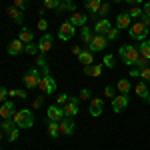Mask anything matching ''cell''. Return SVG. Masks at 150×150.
I'll use <instances>...</instances> for the list:
<instances>
[{"mask_svg":"<svg viewBox=\"0 0 150 150\" xmlns=\"http://www.w3.org/2000/svg\"><path fill=\"white\" fill-rule=\"evenodd\" d=\"M102 66H106V68H116V58L114 54H106V56L102 58Z\"/></svg>","mask_w":150,"mask_h":150,"instance_id":"cell-29","label":"cell"},{"mask_svg":"<svg viewBox=\"0 0 150 150\" xmlns=\"http://www.w3.org/2000/svg\"><path fill=\"white\" fill-rule=\"evenodd\" d=\"M68 22L72 24V26H76V28H82V26H86V14H82V12H72Z\"/></svg>","mask_w":150,"mask_h":150,"instance_id":"cell-17","label":"cell"},{"mask_svg":"<svg viewBox=\"0 0 150 150\" xmlns=\"http://www.w3.org/2000/svg\"><path fill=\"white\" fill-rule=\"evenodd\" d=\"M68 98H70L68 94H58V98H56V104H58V106H64V104L68 102Z\"/></svg>","mask_w":150,"mask_h":150,"instance_id":"cell-44","label":"cell"},{"mask_svg":"<svg viewBox=\"0 0 150 150\" xmlns=\"http://www.w3.org/2000/svg\"><path fill=\"white\" fill-rule=\"evenodd\" d=\"M142 10H144L146 16H150V2H144V8H142Z\"/></svg>","mask_w":150,"mask_h":150,"instance_id":"cell-52","label":"cell"},{"mask_svg":"<svg viewBox=\"0 0 150 150\" xmlns=\"http://www.w3.org/2000/svg\"><path fill=\"white\" fill-rule=\"evenodd\" d=\"M14 6H16L18 10H22V12H24V8L28 6V0H14Z\"/></svg>","mask_w":150,"mask_h":150,"instance_id":"cell-45","label":"cell"},{"mask_svg":"<svg viewBox=\"0 0 150 150\" xmlns=\"http://www.w3.org/2000/svg\"><path fill=\"white\" fill-rule=\"evenodd\" d=\"M124 2H128V4H132V6H136V4H140L142 0H124Z\"/></svg>","mask_w":150,"mask_h":150,"instance_id":"cell-54","label":"cell"},{"mask_svg":"<svg viewBox=\"0 0 150 150\" xmlns=\"http://www.w3.org/2000/svg\"><path fill=\"white\" fill-rule=\"evenodd\" d=\"M18 136H20V128H12L10 132L6 134V138H8V142H14V140H18Z\"/></svg>","mask_w":150,"mask_h":150,"instance_id":"cell-33","label":"cell"},{"mask_svg":"<svg viewBox=\"0 0 150 150\" xmlns=\"http://www.w3.org/2000/svg\"><path fill=\"white\" fill-rule=\"evenodd\" d=\"M140 22L144 24L146 28H150V16H146V14H142V16H140Z\"/></svg>","mask_w":150,"mask_h":150,"instance_id":"cell-48","label":"cell"},{"mask_svg":"<svg viewBox=\"0 0 150 150\" xmlns=\"http://www.w3.org/2000/svg\"><path fill=\"white\" fill-rule=\"evenodd\" d=\"M146 66H148V58H144V56H138V60L134 62V68L142 70V68H146Z\"/></svg>","mask_w":150,"mask_h":150,"instance_id":"cell-39","label":"cell"},{"mask_svg":"<svg viewBox=\"0 0 150 150\" xmlns=\"http://www.w3.org/2000/svg\"><path fill=\"white\" fill-rule=\"evenodd\" d=\"M58 128H60V136H72L74 134V120L64 116L60 122H58Z\"/></svg>","mask_w":150,"mask_h":150,"instance_id":"cell-10","label":"cell"},{"mask_svg":"<svg viewBox=\"0 0 150 150\" xmlns=\"http://www.w3.org/2000/svg\"><path fill=\"white\" fill-rule=\"evenodd\" d=\"M130 76H134V78H140V70L132 66V68H130Z\"/></svg>","mask_w":150,"mask_h":150,"instance_id":"cell-49","label":"cell"},{"mask_svg":"<svg viewBox=\"0 0 150 150\" xmlns=\"http://www.w3.org/2000/svg\"><path fill=\"white\" fill-rule=\"evenodd\" d=\"M140 78H142V82H150V66L140 70Z\"/></svg>","mask_w":150,"mask_h":150,"instance_id":"cell-41","label":"cell"},{"mask_svg":"<svg viewBox=\"0 0 150 150\" xmlns=\"http://www.w3.org/2000/svg\"><path fill=\"white\" fill-rule=\"evenodd\" d=\"M8 96H16V98H26L28 96V92H24V90H20V88H14V90H8Z\"/></svg>","mask_w":150,"mask_h":150,"instance_id":"cell-37","label":"cell"},{"mask_svg":"<svg viewBox=\"0 0 150 150\" xmlns=\"http://www.w3.org/2000/svg\"><path fill=\"white\" fill-rule=\"evenodd\" d=\"M22 50H24V42L20 40V38L12 40L10 44H8V54H10V56H16V54H20Z\"/></svg>","mask_w":150,"mask_h":150,"instance_id":"cell-20","label":"cell"},{"mask_svg":"<svg viewBox=\"0 0 150 150\" xmlns=\"http://www.w3.org/2000/svg\"><path fill=\"white\" fill-rule=\"evenodd\" d=\"M118 54H120V58H122V62H124V64H128V66H134V62H136V60H138V56H140L138 48H136V46H130V44L120 46Z\"/></svg>","mask_w":150,"mask_h":150,"instance_id":"cell-4","label":"cell"},{"mask_svg":"<svg viewBox=\"0 0 150 150\" xmlns=\"http://www.w3.org/2000/svg\"><path fill=\"white\" fill-rule=\"evenodd\" d=\"M16 112V108H14V102L12 100H4V102L0 104V116L6 120V118H12Z\"/></svg>","mask_w":150,"mask_h":150,"instance_id":"cell-13","label":"cell"},{"mask_svg":"<svg viewBox=\"0 0 150 150\" xmlns=\"http://www.w3.org/2000/svg\"><path fill=\"white\" fill-rule=\"evenodd\" d=\"M100 4H102V0H84V6H86V10L92 14V18L98 16V8H100Z\"/></svg>","mask_w":150,"mask_h":150,"instance_id":"cell-22","label":"cell"},{"mask_svg":"<svg viewBox=\"0 0 150 150\" xmlns=\"http://www.w3.org/2000/svg\"><path fill=\"white\" fill-rule=\"evenodd\" d=\"M18 38L22 40L24 44H30V42L34 40V32H32L30 28H26V26H22V28H20V34H18Z\"/></svg>","mask_w":150,"mask_h":150,"instance_id":"cell-23","label":"cell"},{"mask_svg":"<svg viewBox=\"0 0 150 150\" xmlns=\"http://www.w3.org/2000/svg\"><path fill=\"white\" fill-rule=\"evenodd\" d=\"M12 128H16V124H14V120H12V118H6V120L0 124V130H2V134H4V136L10 132Z\"/></svg>","mask_w":150,"mask_h":150,"instance_id":"cell-28","label":"cell"},{"mask_svg":"<svg viewBox=\"0 0 150 150\" xmlns=\"http://www.w3.org/2000/svg\"><path fill=\"white\" fill-rule=\"evenodd\" d=\"M62 4V0H44V8L46 10H58Z\"/></svg>","mask_w":150,"mask_h":150,"instance_id":"cell-31","label":"cell"},{"mask_svg":"<svg viewBox=\"0 0 150 150\" xmlns=\"http://www.w3.org/2000/svg\"><path fill=\"white\" fill-rule=\"evenodd\" d=\"M130 22H132V18H130L128 10L116 14V28H130Z\"/></svg>","mask_w":150,"mask_h":150,"instance_id":"cell-15","label":"cell"},{"mask_svg":"<svg viewBox=\"0 0 150 150\" xmlns=\"http://www.w3.org/2000/svg\"><path fill=\"white\" fill-rule=\"evenodd\" d=\"M100 74H102V64H92V74L90 76L92 78H98Z\"/></svg>","mask_w":150,"mask_h":150,"instance_id":"cell-42","label":"cell"},{"mask_svg":"<svg viewBox=\"0 0 150 150\" xmlns=\"http://www.w3.org/2000/svg\"><path fill=\"white\" fill-rule=\"evenodd\" d=\"M84 74H86V76L92 74V64H90V66H84Z\"/></svg>","mask_w":150,"mask_h":150,"instance_id":"cell-53","label":"cell"},{"mask_svg":"<svg viewBox=\"0 0 150 150\" xmlns=\"http://www.w3.org/2000/svg\"><path fill=\"white\" fill-rule=\"evenodd\" d=\"M24 52H26V54H32V56H36V54L40 52V48H38V44L30 42V44H24Z\"/></svg>","mask_w":150,"mask_h":150,"instance_id":"cell-32","label":"cell"},{"mask_svg":"<svg viewBox=\"0 0 150 150\" xmlns=\"http://www.w3.org/2000/svg\"><path fill=\"white\" fill-rule=\"evenodd\" d=\"M38 88L42 90L44 94H54L56 92V80L52 78V74H50V68H42V78H40V84H38Z\"/></svg>","mask_w":150,"mask_h":150,"instance_id":"cell-2","label":"cell"},{"mask_svg":"<svg viewBox=\"0 0 150 150\" xmlns=\"http://www.w3.org/2000/svg\"><path fill=\"white\" fill-rule=\"evenodd\" d=\"M74 34H76V26H72L68 20H66V22H62L60 30H58V38H60V40H72Z\"/></svg>","mask_w":150,"mask_h":150,"instance_id":"cell-7","label":"cell"},{"mask_svg":"<svg viewBox=\"0 0 150 150\" xmlns=\"http://www.w3.org/2000/svg\"><path fill=\"white\" fill-rule=\"evenodd\" d=\"M110 28H112V24H110V20H108V18H98L92 30H94V34H106Z\"/></svg>","mask_w":150,"mask_h":150,"instance_id":"cell-14","label":"cell"},{"mask_svg":"<svg viewBox=\"0 0 150 150\" xmlns=\"http://www.w3.org/2000/svg\"><path fill=\"white\" fill-rule=\"evenodd\" d=\"M46 118L50 120V122H60V120L64 118V108H62V106H58V104H52V106H48Z\"/></svg>","mask_w":150,"mask_h":150,"instance_id":"cell-9","label":"cell"},{"mask_svg":"<svg viewBox=\"0 0 150 150\" xmlns=\"http://www.w3.org/2000/svg\"><path fill=\"white\" fill-rule=\"evenodd\" d=\"M92 38H94V30H92V28H88V26H82L80 40L84 42V44H90V42H92Z\"/></svg>","mask_w":150,"mask_h":150,"instance_id":"cell-25","label":"cell"},{"mask_svg":"<svg viewBox=\"0 0 150 150\" xmlns=\"http://www.w3.org/2000/svg\"><path fill=\"white\" fill-rule=\"evenodd\" d=\"M6 14H8L16 24H20V26H22V22H24V12L22 10H18L16 6H8V8H6Z\"/></svg>","mask_w":150,"mask_h":150,"instance_id":"cell-16","label":"cell"},{"mask_svg":"<svg viewBox=\"0 0 150 150\" xmlns=\"http://www.w3.org/2000/svg\"><path fill=\"white\" fill-rule=\"evenodd\" d=\"M134 92H136V96H138L140 100H146V102H150V88L146 82H138L136 86H134Z\"/></svg>","mask_w":150,"mask_h":150,"instance_id":"cell-12","label":"cell"},{"mask_svg":"<svg viewBox=\"0 0 150 150\" xmlns=\"http://www.w3.org/2000/svg\"><path fill=\"white\" fill-rule=\"evenodd\" d=\"M12 120L18 128H32L34 126V112L28 110V108H20V110L14 112Z\"/></svg>","mask_w":150,"mask_h":150,"instance_id":"cell-1","label":"cell"},{"mask_svg":"<svg viewBox=\"0 0 150 150\" xmlns=\"http://www.w3.org/2000/svg\"><path fill=\"white\" fill-rule=\"evenodd\" d=\"M148 30H150V28H148Z\"/></svg>","mask_w":150,"mask_h":150,"instance_id":"cell-57","label":"cell"},{"mask_svg":"<svg viewBox=\"0 0 150 150\" xmlns=\"http://www.w3.org/2000/svg\"><path fill=\"white\" fill-rule=\"evenodd\" d=\"M104 36H106L108 42H114V40H118V36H120V28H110Z\"/></svg>","mask_w":150,"mask_h":150,"instance_id":"cell-30","label":"cell"},{"mask_svg":"<svg viewBox=\"0 0 150 150\" xmlns=\"http://www.w3.org/2000/svg\"><path fill=\"white\" fill-rule=\"evenodd\" d=\"M66 12H76V4H74V2L66 4Z\"/></svg>","mask_w":150,"mask_h":150,"instance_id":"cell-51","label":"cell"},{"mask_svg":"<svg viewBox=\"0 0 150 150\" xmlns=\"http://www.w3.org/2000/svg\"><path fill=\"white\" fill-rule=\"evenodd\" d=\"M128 14H130V18H140V16L144 14V10H142L140 6H132V8L128 10Z\"/></svg>","mask_w":150,"mask_h":150,"instance_id":"cell-35","label":"cell"},{"mask_svg":"<svg viewBox=\"0 0 150 150\" xmlns=\"http://www.w3.org/2000/svg\"><path fill=\"white\" fill-rule=\"evenodd\" d=\"M6 96H8V90H6L4 86H0V104L6 100Z\"/></svg>","mask_w":150,"mask_h":150,"instance_id":"cell-47","label":"cell"},{"mask_svg":"<svg viewBox=\"0 0 150 150\" xmlns=\"http://www.w3.org/2000/svg\"><path fill=\"white\" fill-rule=\"evenodd\" d=\"M46 28H48V20L44 18V16H40V18H38V30H42V32H44Z\"/></svg>","mask_w":150,"mask_h":150,"instance_id":"cell-43","label":"cell"},{"mask_svg":"<svg viewBox=\"0 0 150 150\" xmlns=\"http://www.w3.org/2000/svg\"><path fill=\"white\" fill-rule=\"evenodd\" d=\"M108 12H110V2H102V4H100V8H98V14H100L102 18H106V16H108Z\"/></svg>","mask_w":150,"mask_h":150,"instance_id":"cell-34","label":"cell"},{"mask_svg":"<svg viewBox=\"0 0 150 150\" xmlns=\"http://www.w3.org/2000/svg\"><path fill=\"white\" fill-rule=\"evenodd\" d=\"M106 46H108V40H106V36H104V34H94L92 42L88 44V50H90V52H102Z\"/></svg>","mask_w":150,"mask_h":150,"instance_id":"cell-6","label":"cell"},{"mask_svg":"<svg viewBox=\"0 0 150 150\" xmlns=\"http://www.w3.org/2000/svg\"><path fill=\"white\" fill-rule=\"evenodd\" d=\"M78 98H80V100H92V90H90V88H82L80 94H78Z\"/></svg>","mask_w":150,"mask_h":150,"instance_id":"cell-38","label":"cell"},{"mask_svg":"<svg viewBox=\"0 0 150 150\" xmlns=\"http://www.w3.org/2000/svg\"><path fill=\"white\" fill-rule=\"evenodd\" d=\"M138 52H140V56H144V58L150 60V42L148 40H142L138 44Z\"/></svg>","mask_w":150,"mask_h":150,"instance_id":"cell-27","label":"cell"},{"mask_svg":"<svg viewBox=\"0 0 150 150\" xmlns=\"http://www.w3.org/2000/svg\"><path fill=\"white\" fill-rule=\"evenodd\" d=\"M46 132H48V136H50V138H54V140H56L58 136H60V128H58V122H50V120H48Z\"/></svg>","mask_w":150,"mask_h":150,"instance_id":"cell-26","label":"cell"},{"mask_svg":"<svg viewBox=\"0 0 150 150\" xmlns=\"http://www.w3.org/2000/svg\"><path fill=\"white\" fill-rule=\"evenodd\" d=\"M78 96H70L68 102L64 104L62 108H64V116H68V118H74V116L78 114Z\"/></svg>","mask_w":150,"mask_h":150,"instance_id":"cell-8","label":"cell"},{"mask_svg":"<svg viewBox=\"0 0 150 150\" xmlns=\"http://www.w3.org/2000/svg\"><path fill=\"white\" fill-rule=\"evenodd\" d=\"M40 78H42L40 68H30V70H26V72H24V76H22L24 88H26V90H34V88H38Z\"/></svg>","mask_w":150,"mask_h":150,"instance_id":"cell-3","label":"cell"},{"mask_svg":"<svg viewBox=\"0 0 150 150\" xmlns=\"http://www.w3.org/2000/svg\"><path fill=\"white\" fill-rule=\"evenodd\" d=\"M128 106V96L126 94H116L114 98H112V110H114L116 114L118 112H124Z\"/></svg>","mask_w":150,"mask_h":150,"instance_id":"cell-11","label":"cell"},{"mask_svg":"<svg viewBox=\"0 0 150 150\" xmlns=\"http://www.w3.org/2000/svg\"><path fill=\"white\" fill-rule=\"evenodd\" d=\"M110 2H122V0H110Z\"/></svg>","mask_w":150,"mask_h":150,"instance_id":"cell-56","label":"cell"},{"mask_svg":"<svg viewBox=\"0 0 150 150\" xmlns=\"http://www.w3.org/2000/svg\"><path fill=\"white\" fill-rule=\"evenodd\" d=\"M148 88H150V86H148Z\"/></svg>","mask_w":150,"mask_h":150,"instance_id":"cell-58","label":"cell"},{"mask_svg":"<svg viewBox=\"0 0 150 150\" xmlns=\"http://www.w3.org/2000/svg\"><path fill=\"white\" fill-rule=\"evenodd\" d=\"M116 92H120V94H130L132 92V84H130V80L128 78H120L118 80V84H116Z\"/></svg>","mask_w":150,"mask_h":150,"instance_id":"cell-21","label":"cell"},{"mask_svg":"<svg viewBox=\"0 0 150 150\" xmlns=\"http://www.w3.org/2000/svg\"><path fill=\"white\" fill-rule=\"evenodd\" d=\"M104 96L112 100V98L116 96V86H106V88H104Z\"/></svg>","mask_w":150,"mask_h":150,"instance_id":"cell-40","label":"cell"},{"mask_svg":"<svg viewBox=\"0 0 150 150\" xmlns=\"http://www.w3.org/2000/svg\"><path fill=\"white\" fill-rule=\"evenodd\" d=\"M52 42H54V38H52L50 34H44L40 40H38V48H40V52H44V54H46L48 50L52 48Z\"/></svg>","mask_w":150,"mask_h":150,"instance_id":"cell-19","label":"cell"},{"mask_svg":"<svg viewBox=\"0 0 150 150\" xmlns=\"http://www.w3.org/2000/svg\"><path fill=\"white\" fill-rule=\"evenodd\" d=\"M104 108V100L102 98H92L90 100V114L92 116H100Z\"/></svg>","mask_w":150,"mask_h":150,"instance_id":"cell-18","label":"cell"},{"mask_svg":"<svg viewBox=\"0 0 150 150\" xmlns=\"http://www.w3.org/2000/svg\"><path fill=\"white\" fill-rule=\"evenodd\" d=\"M78 60H80L84 66H90V64H94V52H90V50H82L80 54H78Z\"/></svg>","mask_w":150,"mask_h":150,"instance_id":"cell-24","label":"cell"},{"mask_svg":"<svg viewBox=\"0 0 150 150\" xmlns=\"http://www.w3.org/2000/svg\"><path fill=\"white\" fill-rule=\"evenodd\" d=\"M62 2H66V4H70V2H74V0H62Z\"/></svg>","mask_w":150,"mask_h":150,"instance_id":"cell-55","label":"cell"},{"mask_svg":"<svg viewBox=\"0 0 150 150\" xmlns=\"http://www.w3.org/2000/svg\"><path fill=\"white\" fill-rule=\"evenodd\" d=\"M36 62H38V68L42 70V68H46L48 66V62H46V56H44V52H38V54H36Z\"/></svg>","mask_w":150,"mask_h":150,"instance_id":"cell-36","label":"cell"},{"mask_svg":"<svg viewBox=\"0 0 150 150\" xmlns=\"http://www.w3.org/2000/svg\"><path fill=\"white\" fill-rule=\"evenodd\" d=\"M42 102H44V98H42V96H36L34 102H32V108H40V106H42Z\"/></svg>","mask_w":150,"mask_h":150,"instance_id":"cell-46","label":"cell"},{"mask_svg":"<svg viewBox=\"0 0 150 150\" xmlns=\"http://www.w3.org/2000/svg\"><path fill=\"white\" fill-rule=\"evenodd\" d=\"M148 28L144 26L142 22H134V24H130V28H128V34H130V38H134V40H146V36H148Z\"/></svg>","mask_w":150,"mask_h":150,"instance_id":"cell-5","label":"cell"},{"mask_svg":"<svg viewBox=\"0 0 150 150\" xmlns=\"http://www.w3.org/2000/svg\"><path fill=\"white\" fill-rule=\"evenodd\" d=\"M80 52H82V48L78 46V44H74V46H72V54H74V56H78Z\"/></svg>","mask_w":150,"mask_h":150,"instance_id":"cell-50","label":"cell"}]
</instances>
